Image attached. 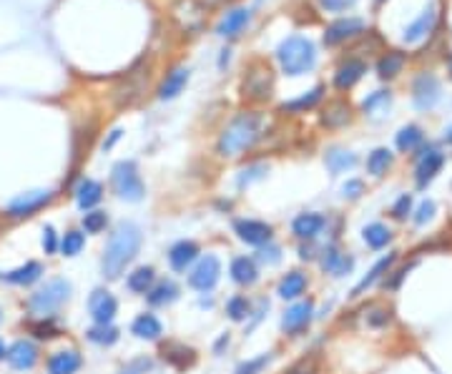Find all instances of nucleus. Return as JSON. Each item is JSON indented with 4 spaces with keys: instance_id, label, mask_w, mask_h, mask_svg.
<instances>
[{
    "instance_id": "f257e3e1",
    "label": "nucleus",
    "mask_w": 452,
    "mask_h": 374,
    "mask_svg": "<svg viewBox=\"0 0 452 374\" xmlns=\"http://www.w3.org/2000/svg\"><path fill=\"white\" fill-rule=\"evenodd\" d=\"M141 249V229L134 221H121L113 229L108 244H106L104 259H101V269L106 279H118L126 264H131Z\"/></svg>"
},
{
    "instance_id": "1a4fd4ad",
    "label": "nucleus",
    "mask_w": 452,
    "mask_h": 374,
    "mask_svg": "<svg viewBox=\"0 0 452 374\" xmlns=\"http://www.w3.org/2000/svg\"><path fill=\"white\" fill-rule=\"evenodd\" d=\"M412 101L420 111H430L439 101V81L435 73H420L412 83Z\"/></svg>"
},
{
    "instance_id": "7ed1b4c3",
    "label": "nucleus",
    "mask_w": 452,
    "mask_h": 374,
    "mask_svg": "<svg viewBox=\"0 0 452 374\" xmlns=\"http://www.w3.org/2000/svg\"><path fill=\"white\" fill-rule=\"evenodd\" d=\"M277 60L286 76H304L316 65V45L309 38L291 35L277 48Z\"/></svg>"
},
{
    "instance_id": "dca6fc26",
    "label": "nucleus",
    "mask_w": 452,
    "mask_h": 374,
    "mask_svg": "<svg viewBox=\"0 0 452 374\" xmlns=\"http://www.w3.org/2000/svg\"><path fill=\"white\" fill-rule=\"evenodd\" d=\"M43 277V266L38 264V261H26L23 266H18V269L13 271H0V282H8V284L13 286H31L35 284L38 279Z\"/></svg>"
},
{
    "instance_id": "49530a36",
    "label": "nucleus",
    "mask_w": 452,
    "mask_h": 374,
    "mask_svg": "<svg viewBox=\"0 0 452 374\" xmlns=\"http://www.w3.org/2000/svg\"><path fill=\"white\" fill-rule=\"evenodd\" d=\"M58 236H56V229L53 226H45L43 229V249L45 254H56L58 252Z\"/></svg>"
},
{
    "instance_id": "8fccbe9b",
    "label": "nucleus",
    "mask_w": 452,
    "mask_h": 374,
    "mask_svg": "<svg viewBox=\"0 0 452 374\" xmlns=\"http://www.w3.org/2000/svg\"><path fill=\"white\" fill-rule=\"evenodd\" d=\"M433 213H435V204H433V201H422L420 209H417V213H414V224H417V226L427 224V221L433 219Z\"/></svg>"
},
{
    "instance_id": "f3484780",
    "label": "nucleus",
    "mask_w": 452,
    "mask_h": 374,
    "mask_svg": "<svg viewBox=\"0 0 452 374\" xmlns=\"http://www.w3.org/2000/svg\"><path fill=\"white\" fill-rule=\"evenodd\" d=\"M249 20H252V13L246 10V8H234L229 13L221 18V23L216 26V33H219L221 38H236L246 26H249Z\"/></svg>"
},
{
    "instance_id": "09e8293b",
    "label": "nucleus",
    "mask_w": 452,
    "mask_h": 374,
    "mask_svg": "<svg viewBox=\"0 0 452 374\" xmlns=\"http://www.w3.org/2000/svg\"><path fill=\"white\" fill-rule=\"evenodd\" d=\"M151 369V359H146V357H141V359H134L129 361L126 367L121 369V374H146Z\"/></svg>"
},
{
    "instance_id": "4be33fe9",
    "label": "nucleus",
    "mask_w": 452,
    "mask_h": 374,
    "mask_svg": "<svg viewBox=\"0 0 452 374\" xmlns=\"http://www.w3.org/2000/svg\"><path fill=\"white\" fill-rule=\"evenodd\" d=\"M78 369H81V355L73 352V349L56 352L48 359V374H76Z\"/></svg>"
},
{
    "instance_id": "ea45409f",
    "label": "nucleus",
    "mask_w": 452,
    "mask_h": 374,
    "mask_svg": "<svg viewBox=\"0 0 452 374\" xmlns=\"http://www.w3.org/2000/svg\"><path fill=\"white\" fill-rule=\"evenodd\" d=\"M88 339L93 344H101V347H111V344L118 342V330L111 324H96L93 330H88Z\"/></svg>"
},
{
    "instance_id": "e2e57ef3",
    "label": "nucleus",
    "mask_w": 452,
    "mask_h": 374,
    "mask_svg": "<svg viewBox=\"0 0 452 374\" xmlns=\"http://www.w3.org/2000/svg\"><path fill=\"white\" fill-rule=\"evenodd\" d=\"M445 138H447V143H452V126L447 129V133H445Z\"/></svg>"
},
{
    "instance_id": "bb28decb",
    "label": "nucleus",
    "mask_w": 452,
    "mask_h": 374,
    "mask_svg": "<svg viewBox=\"0 0 452 374\" xmlns=\"http://www.w3.org/2000/svg\"><path fill=\"white\" fill-rule=\"evenodd\" d=\"M394 254H389V257H385V259H380V261H377L375 266H372V271H369L367 277L362 279L360 284L355 286V291H352V297H362V294H364V291L369 289V286H375L377 282H380L382 277H385V274H387L389 269H392V264H394Z\"/></svg>"
},
{
    "instance_id": "4c0bfd02",
    "label": "nucleus",
    "mask_w": 452,
    "mask_h": 374,
    "mask_svg": "<svg viewBox=\"0 0 452 374\" xmlns=\"http://www.w3.org/2000/svg\"><path fill=\"white\" fill-rule=\"evenodd\" d=\"M154 279H156L154 266H141V269H136L134 274H131L126 284H129V289L136 291V294H149Z\"/></svg>"
},
{
    "instance_id": "f8f14e48",
    "label": "nucleus",
    "mask_w": 452,
    "mask_h": 374,
    "mask_svg": "<svg viewBox=\"0 0 452 374\" xmlns=\"http://www.w3.org/2000/svg\"><path fill=\"white\" fill-rule=\"evenodd\" d=\"M435 23H437V6H430L422 10V15L414 23H410V26L405 28V35H402V40H405L407 45H417L422 43V40L430 35V33L435 31Z\"/></svg>"
},
{
    "instance_id": "a211bd4d",
    "label": "nucleus",
    "mask_w": 452,
    "mask_h": 374,
    "mask_svg": "<svg viewBox=\"0 0 452 374\" xmlns=\"http://www.w3.org/2000/svg\"><path fill=\"white\" fill-rule=\"evenodd\" d=\"M324 226H327V219L322 213H299L297 219L291 221V231L297 239H314L322 234Z\"/></svg>"
},
{
    "instance_id": "680f3d73",
    "label": "nucleus",
    "mask_w": 452,
    "mask_h": 374,
    "mask_svg": "<svg viewBox=\"0 0 452 374\" xmlns=\"http://www.w3.org/2000/svg\"><path fill=\"white\" fill-rule=\"evenodd\" d=\"M6 355H8V349H6V344H3V339H0V359H6Z\"/></svg>"
},
{
    "instance_id": "2eb2a0df",
    "label": "nucleus",
    "mask_w": 452,
    "mask_h": 374,
    "mask_svg": "<svg viewBox=\"0 0 452 374\" xmlns=\"http://www.w3.org/2000/svg\"><path fill=\"white\" fill-rule=\"evenodd\" d=\"M6 359L10 361L13 369L26 372V369H33V364L38 361V347L33 342H28V339H20V342H15L13 347L8 349Z\"/></svg>"
},
{
    "instance_id": "7c9ffc66",
    "label": "nucleus",
    "mask_w": 452,
    "mask_h": 374,
    "mask_svg": "<svg viewBox=\"0 0 452 374\" xmlns=\"http://www.w3.org/2000/svg\"><path fill=\"white\" fill-rule=\"evenodd\" d=\"M307 289V277L302 271H289L282 282H279V297L282 299H297Z\"/></svg>"
},
{
    "instance_id": "4d7b16f0",
    "label": "nucleus",
    "mask_w": 452,
    "mask_h": 374,
    "mask_svg": "<svg viewBox=\"0 0 452 374\" xmlns=\"http://www.w3.org/2000/svg\"><path fill=\"white\" fill-rule=\"evenodd\" d=\"M259 259H261V261H269V264H277V261H279V249H277V246L261 249V252H259Z\"/></svg>"
},
{
    "instance_id": "a19ab883",
    "label": "nucleus",
    "mask_w": 452,
    "mask_h": 374,
    "mask_svg": "<svg viewBox=\"0 0 452 374\" xmlns=\"http://www.w3.org/2000/svg\"><path fill=\"white\" fill-rule=\"evenodd\" d=\"M83 244H86V239H83V234L81 231H68L63 236V239H60V254H63V257H78V254H81V249H83Z\"/></svg>"
},
{
    "instance_id": "cd10ccee",
    "label": "nucleus",
    "mask_w": 452,
    "mask_h": 374,
    "mask_svg": "<svg viewBox=\"0 0 452 374\" xmlns=\"http://www.w3.org/2000/svg\"><path fill=\"white\" fill-rule=\"evenodd\" d=\"M232 279L236 282V284L241 286H249L254 284L259 279V271H257V264H254L252 259L246 257H236L232 261Z\"/></svg>"
},
{
    "instance_id": "b1692460",
    "label": "nucleus",
    "mask_w": 452,
    "mask_h": 374,
    "mask_svg": "<svg viewBox=\"0 0 452 374\" xmlns=\"http://www.w3.org/2000/svg\"><path fill=\"white\" fill-rule=\"evenodd\" d=\"M199 257V246L194 241H179V244L171 246V252H168V261L174 266L176 271H186V266L191 261H196Z\"/></svg>"
},
{
    "instance_id": "5701e85b",
    "label": "nucleus",
    "mask_w": 452,
    "mask_h": 374,
    "mask_svg": "<svg viewBox=\"0 0 452 374\" xmlns=\"http://www.w3.org/2000/svg\"><path fill=\"white\" fill-rule=\"evenodd\" d=\"M322 269L334 274V277H344V274H349V271L355 269V259L347 257V254H342V252H337L334 246H330V249L324 252Z\"/></svg>"
},
{
    "instance_id": "79ce46f5",
    "label": "nucleus",
    "mask_w": 452,
    "mask_h": 374,
    "mask_svg": "<svg viewBox=\"0 0 452 374\" xmlns=\"http://www.w3.org/2000/svg\"><path fill=\"white\" fill-rule=\"evenodd\" d=\"M226 314H229L232 322H244L249 316V302L244 297H232L226 302Z\"/></svg>"
},
{
    "instance_id": "5fc2aeb1",
    "label": "nucleus",
    "mask_w": 452,
    "mask_h": 374,
    "mask_svg": "<svg viewBox=\"0 0 452 374\" xmlns=\"http://www.w3.org/2000/svg\"><path fill=\"white\" fill-rule=\"evenodd\" d=\"M33 334L38 336V339H51V336H56V330L51 327V322L48 324L40 322V324H33Z\"/></svg>"
},
{
    "instance_id": "3c124183",
    "label": "nucleus",
    "mask_w": 452,
    "mask_h": 374,
    "mask_svg": "<svg viewBox=\"0 0 452 374\" xmlns=\"http://www.w3.org/2000/svg\"><path fill=\"white\" fill-rule=\"evenodd\" d=\"M362 191H364V184H362L360 179L347 181V184L342 186V196H344V199H360Z\"/></svg>"
},
{
    "instance_id": "6ab92c4d",
    "label": "nucleus",
    "mask_w": 452,
    "mask_h": 374,
    "mask_svg": "<svg viewBox=\"0 0 452 374\" xmlns=\"http://www.w3.org/2000/svg\"><path fill=\"white\" fill-rule=\"evenodd\" d=\"M312 302H299L294 304L291 309H286L284 319H282V330L289 332V334H294V332H302L307 324H309L312 319Z\"/></svg>"
},
{
    "instance_id": "58836bf2",
    "label": "nucleus",
    "mask_w": 452,
    "mask_h": 374,
    "mask_svg": "<svg viewBox=\"0 0 452 374\" xmlns=\"http://www.w3.org/2000/svg\"><path fill=\"white\" fill-rule=\"evenodd\" d=\"M324 161H327V168H330L332 174H344L347 168H355L357 156L349 154V151H342V149H332Z\"/></svg>"
},
{
    "instance_id": "052dcab7",
    "label": "nucleus",
    "mask_w": 452,
    "mask_h": 374,
    "mask_svg": "<svg viewBox=\"0 0 452 374\" xmlns=\"http://www.w3.org/2000/svg\"><path fill=\"white\" fill-rule=\"evenodd\" d=\"M229 0H204V6H224Z\"/></svg>"
},
{
    "instance_id": "bf43d9fd",
    "label": "nucleus",
    "mask_w": 452,
    "mask_h": 374,
    "mask_svg": "<svg viewBox=\"0 0 452 374\" xmlns=\"http://www.w3.org/2000/svg\"><path fill=\"white\" fill-rule=\"evenodd\" d=\"M118 138H121V131H113V136H111L108 141L104 143V149H111V146H113V143H116Z\"/></svg>"
},
{
    "instance_id": "20e7f679",
    "label": "nucleus",
    "mask_w": 452,
    "mask_h": 374,
    "mask_svg": "<svg viewBox=\"0 0 452 374\" xmlns=\"http://www.w3.org/2000/svg\"><path fill=\"white\" fill-rule=\"evenodd\" d=\"M68 299H71V284H68L65 279H51L43 289H38L35 294H31V299H28V307H31L35 314L48 316L51 311L60 309Z\"/></svg>"
},
{
    "instance_id": "c03bdc74",
    "label": "nucleus",
    "mask_w": 452,
    "mask_h": 374,
    "mask_svg": "<svg viewBox=\"0 0 452 374\" xmlns=\"http://www.w3.org/2000/svg\"><path fill=\"white\" fill-rule=\"evenodd\" d=\"M410 211H412V196H410V194H402L400 199L394 201L392 216H394L397 221H405L407 216H410Z\"/></svg>"
},
{
    "instance_id": "9b49d317",
    "label": "nucleus",
    "mask_w": 452,
    "mask_h": 374,
    "mask_svg": "<svg viewBox=\"0 0 452 374\" xmlns=\"http://www.w3.org/2000/svg\"><path fill=\"white\" fill-rule=\"evenodd\" d=\"M234 231H236V236L244 244H252V246H264L271 241V226L257 219H239L234 224Z\"/></svg>"
},
{
    "instance_id": "37998d69",
    "label": "nucleus",
    "mask_w": 452,
    "mask_h": 374,
    "mask_svg": "<svg viewBox=\"0 0 452 374\" xmlns=\"http://www.w3.org/2000/svg\"><path fill=\"white\" fill-rule=\"evenodd\" d=\"M106 224H108L106 211H88L83 216V229L88 234H101L106 229Z\"/></svg>"
},
{
    "instance_id": "4468645a",
    "label": "nucleus",
    "mask_w": 452,
    "mask_h": 374,
    "mask_svg": "<svg viewBox=\"0 0 452 374\" xmlns=\"http://www.w3.org/2000/svg\"><path fill=\"white\" fill-rule=\"evenodd\" d=\"M244 96L252 98V101H264V98L271 96V71L269 68H254L252 73H246Z\"/></svg>"
},
{
    "instance_id": "412c9836",
    "label": "nucleus",
    "mask_w": 452,
    "mask_h": 374,
    "mask_svg": "<svg viewBox=\"0 0 452 374\" xmlns=\"http://www.w3.org/2000/svg\"><path fill=\"white\" fill-rule=\"evenodd\" d=\"M174 15L181 20V26L186 31H196L201 26V20H204V6H199L196 0H181L174 8Z\"/></svg>"
},
{
    "instance_id": "a878e982",
    "label": "nucleus",
    "mask_w": 452,
    "mask_h": 374,
    "mask_svg": "<svg viewBox=\"0 0 452 374\" xmlns=\"http://www.w3.org/2000/svg\"><path fill=\"white\" fill-rule=\"evenodd\" d=\"M188 83V71L186 68H174L171 73H166L163 83L159 86V98L161 101H171L184 90V86Z\"/></svg>"
},
{
    "instance_id": "6e6552de",
    "label": "nucleus",
    "mask_w": 452,
    "mask_h": 374,
    "mask_svg": "<svg viewBox=\"0 0 452 374\" xmlns=\"http://www.w3.org/2000/svg\"><path fill=\"white\" fill-rule=\"evenodd\" d=\"M219 277H221V264L219 259L209 254L204 257L196 264V269L188 274V286H194L196 291H211L213 286L219 284Z\"/></svg>"
},
{
    "instance_id": "ddd939ff",
    "label": "nucleus",
    "mask_w": 452,
    "mask_h": 374,
    "mask_svg": "<svg viewBox=\"0 0 452 374\" xmlns=\"http://www.w3.org/2000/svg\"><path fill=\"white\" fill-rule=\"evenodd\" d=\"M362 31H364V20L362 18H339V20H334L332 26H327V31H324V43L339 45V43H344V40L360 35Z\"/></svg>"
},
{
    "instance_id": "f704fd0d",
    "label": "nucleus",
    "mask_w": 452,
    "mask_h": 374,
    "mask_svg": "<svg viewBox=\"0 0 452 374\" xmlns=\"http://www.w3.org/2000/svg\"><path fill=\"white\" fill-rule=\"evenodd\" d=\"M362 239L369 249H385V246L392 241V231H389L385 224H369L364 226V231H362Z\"/></svg>"
},
{
    "instance_id": "c756f323",
    "label": "nucleus",
    "mask_w": 452,
    "mask_h": 374,
    "mask_svg": "<svg viewBox=\"0 0 452 374\" xmlns=\"http://www.w3.org/2000/svg\"><path fill=\"white\" fill-rule=\"evenodd\" d=\"M131 332H134L138 339H159V336H161V322H159L154 314H141L134 319Z\"/></svg>"
},
{
    "instance_id": "39448f33",
    "label": "nucleus",
    "mask_w": 452,
    "mask_h": 374,
    "mask_svg": "<svg viewBox=\"0 0 452 374\" xmlns=\"http://www.w3.org/2000/svg\"><path fill=\"white\" fill-rule=\"evenodd\" d=\"M111 184H113V191L126 201H141L146 191L134 161H118L111 171Z\"/></svg>"
},
{
    "instance_id": "2f4dec72",
    "label": "nucleus",
    "mask_w": 452,
    "mask_h": 374,
    "mask_svg": "<svg viewBox=\"0 0 452 374\" xmlns=\"http://www.w3.org/2000/svg\"><path fill=\"white\" fill-rule=\"evenodd\" d=\"M422 141H425V133H422V129L420 126H414V123L400 129V133H397V149H400L402 154L417 151L422 146Z\"/></svg>"
},
{
    "instance_id": "72a5a7b5",
    "label": "nucleus",
    "mask_w": 452,
    "mask_h": 374,
    "mask_svg": "<svg viewBox=\"0 0 452 374\" xmlns=\"http://www.w3.org/2000/svg\"><path fill=\"white\" fill-rule=\"evenodd\" d=\"M402 65H405V56L400 51H389L377 60V76L382 81H389V78H394L402 71Z\"/></svg>"
},
{
    "instance_id": "0eeeda50",
    "label": "nucleus",
    "mask_w": 452,
    "mask_h": 374,
    "mask_svg": "<svg viewBox=\"0 0 452 374\" xmlns=\"http://www.w3.org/2000/svg\"><path fill=\"white\" fill-rule=\"evenodd\" d=\"M51 201H53L51 191H43V188H40V191H28V194L15 196V199L6 206V213L10 219H26V216H33L35 211L48 206Z\"/></svg>"
},
{
    "instance_id": "423d86ee",
    "label": "nucleus",
    "mask_w": 452,
    "mask_h": 374,
    "mask_svg": "<svg viewBox=\"0 0 452 374\" xmlns=\"http://www.w3.org/2000/svg\"><path fill=\"white\" fill-rule=\"evenodd\" d=\"M414 158H417V171H414V184H417V188H427L430 184L435 181V176L442 171V163H445V154L437 149V146H422L417 154H414Z\"/></svg>"
},
{
    "instance_id": "9d476101",
    "label": "nucleus",
    "mask_w": 452,
    "mask_h": 374,
    "mask_svg": "<svg viewBox=\"0 0 452 374\" xmlns=\"http://www.w3.org/2000/svg\"><path fill=\"white\" fill-rule=\"evenodd\" d=\"M88 309H90V316H93V322L96 324H111L113 322V316H116V311H118V302L111 291L96 289L88 299Z\"/></svg>"
},
{
    "instance_id": "de8ad7c7",
    "label": "nucleus",
    "mask_w": 452,
    "mask_h": 374,
    "mask_svg": "<svg viewBox=\"0 0 452 374\" xmlns=\"http://www.w3.org/2000/svg\"><path fill=\"white\" fill-rule=\"evenodd\" d=\"M389 101V90H377V93H372V96L362 104V108L367 111V113H372V111L377 108V106H382V104H387Z\"/></svg>"
},
{
    "instance_id": "864d4df0",
    "label": "nucleus",
    "mask_w": 452,
    "mask_h": 374,
    "mask_svg": "<svg viewBox=\"0 0 452 374\" xmlns=\"http://www.w3.org/2000/svg\"><path fill=\"white\" fill-rule=\"evenodd\" d=\"M387 322H389V311L387 309H375L372 314L367 316L369 327H385Z\"/></svg>"
},
{
    "instance_id": "473e14b6",
    "label": "nucleus",
    "mask_w": 452,
    "mask_h": 374,
    "mask_svg": "<svg viewBox=\"0 0 452 374\" xmlns=\"http://www.w3.org/2000/svg\"><path fill=\"white\" fill-rule=\"evenodd\" d=\"M322 93H324V88L322 86H316V88H312L309 93H304V96H299V98H294V101H289V104H284L282 106V111H284V113H307V111H312L319 101H322Z\"/></svg>"
},
{
    "instance_id": "13d9d810",
    "label": "nucleus",
    "mask_w": 452,
    "mask_h": 374,
    "mask_svg": "<svg viewBox=\"0 0 452 374\" xmlns=\"http://www.w3.org/2000/svg\"><path fill=\"white\" fill-rule=\"evenodd\" d=\"M407 271H410V266H405V269H400V271H397V274H394L392 279H389V282H387L389 289H397V286H400V282H402V279H405Z\"/></svg>"
},
{
    "instance_id": "e433bc0d",
    "label": "nucleus",
    "mask_w": 452,
    "mask_h": 374,
    "mask_svg": "<svg viewBox=\"0 0 452 374\" xmlns=\"http://www.w3.org/2000/svg\"><path fill=\"white\" fill-rule=\"evenodd\" d=\"M179 299V286L174 282H161L149 291V304L151 307H166V304Z\"/></svg>"
},
{
    "instance_id": "393cba45",
    "label": "nucleus",
    "mask_w": 452,
    "mask_h": 374,
    "mask_svg": "<svg viewBox=\"0 0 452 374\" xmlns=\"http://www.w3.org/2000/svg\"><path fill=\"white\" fill-rule=\"evenodd\" d=\"M101 199H104V186H101L98 181L83 179L81 184H78V188H76V201H78V206L83 209V211L93 209Z\"/></svg>"
},
{
    "instance_id": "f03ea898",
    "label": "nucleus",
    "mask_w": 452,
    "mask_h": 374,
    "mask_svg": "<svg viewBox=\"0 0 452 374\" xmlns=\"http://www.w3.org/2000/svg\"><path fill=\"white\" fill-rule=\"evenodd\" d=\"M261 116L252 113V111H244L236 118L229 121L224 131L219 136V143H216V151L226 158H234V156H241L244 151H249L254 143L259 141L261 136Z\"/></svg>"
},
{
    "instance_id": "c9c22d12",
    "label": "nucleus",
    "mask_w": 452,
    "mask_h": 374,
    "mask_svg": "<svg viewBox=\"0 0 452 374\" xmlns=\"http://www.w3.org/2000/svg\"><path fill=\"white\" fill-rule=\"evenodd\" d=\"M392 161H394V156H392V151H389V149H375L372 154L367 156V171L380 179V176H385L389 171Z\"/></svg>"
},
{
    "instance_id": "aec40b11",
    "label": "nucleus",
    "mask_w": 452,
    "mask_h": 374,
    "mask_svg": "<svg viewBox=\"0 0 452 374\" xmlns=\"http://www.w3.org/2000/svg\"><path fill=\"white\" fill-rule=\"evenodd\" d=\"M364 73H367V65H364V60L352 58V60H347L344 65H339V71L334 73V86L339 90H349L362 76H364Z\"/></svg>"
},
{
    "instance_id": "6e6d98bb",
    "label": "nucleus",
    "mask_w": 452,
    "mask_h": 374,
    "mask_svg": "<svg viewBox=\"0 0 452 374\" xmlns=\"http://www.w3.org/2000/svg\"><path fill=\"white\" fill-rule=\"evenodd\" d=\"M314 369H316L314 359H309V361L304 359V361H299V364H294L286 374H314Z\"/></svg>"
},
{
    "instance_id": "0e129e2a",
    "label": "nucleus",
    "mask_w": 452,
    "mask_h": 374,
    "mask_svg": "<svg viewBox=\"0 0 452 374\" xmlns=\"http://www.w3.org/2000/svg\"><path fill=\"white\" fill-rule=\"evenodd\" d=\"M450 73H452V56H450Z\"/></svg>"
},
{
    "instance_id": "a18cd8bd",
    "label": "nucleus",
    "mask_w": 452,
    "mask_h": 374,
    "mask_svg": "<svg viewBox=\"0 0 452 374\" xmlns=\"http://www.w3.org/2000/svg\"><path fill=\"white\" fill-rule=\"evenodd\" d=\"M269 361H271L269 355H261V357H257V359H249V361H244V364H239L236 374H259Z\"/></svg>"
},
{
    "instance_id": "c85d7f7f",
    "label": "nucleus",
    "mask_w": 452,
    "mask_h": 374,
    "mask_svg": "<svg viewBox=\"0 0 452 374\" xmlns=\"http://www.w3.org/2000/svg\"><path fill=\"white\" fill-rule=\"evenodd\" d=\"M349 104H344V101H332L330 106H327V111H324L322 116V123L327 126V129H342V126H347L349 123Z\"/></svg>"
},
{
    "instance_id": "603ef678",
    "label": "nucleus",
    "mask_w": 452,
    "mask_h": 374,
    "mask_svg": "<svg viewBox=\"0 0 452 374\" xmlns=\"http://www.w3.org/2000/svg\"><path fill=\"white\" fill-rule=\"evenodd\" d=\"M322 3L324 10H332V13H342V10H347V8H352L357 3V0H319Z\"/></svg>"
}]
</instances>
